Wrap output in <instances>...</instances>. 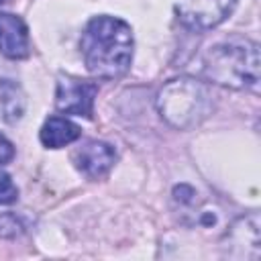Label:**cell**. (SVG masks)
Returning a JSON list of instances; mask_svg holds the SVG:
<instances>
[{"label":"cell","mask_w":261,"mask_h":261,"mask_svg":"<svg viewBox=\"0 0 261 261\" xmlns=\"http://www.w3.org/2000/svg\"><path fill=\"white\" fill-rule=\"evenodd\" d=\"M133 31L116 16H94L82 33V55L92 75L114 80L128 71L133 59Z\"/></svg>","instance_id":"obj_1"},{"label":"cell","mask_w":261,"mask_h":261,"mask_svg":"<svg viewBox=\"0 0 261 261\" xmlns=\"http://www.w3.org/2000/svg\"><path fill=\"white\" fill-rule=\"evenodd\" d=\"M259 45L249 39H226L212 45L204 55V75L224 88H253L259 82Z\"/></svg>","instance_id":"obj_2"},{"label":"cell","mask_w":261,"mask_h":261,"mask_svg":"<svg viewBox=\"0 0 261 261\" xmlns=\"http://www.w3.org/2000/svg\"><path fill=\"white\" fill-rule=\"evenodd\" d=\"M214 96L206 82L181 75L163 84L157 94V110L173 128L186 130L212 114Z\"/></svg>","instance_id":"obj_3"},{"label":"cell","mask_w":261,"mask_h":261,"mask_svg":"<svg viewBox=\"0 0 261 261\" xmlns=\"http://www.w3.org/2000/svg\"><path fill=\"white\" fill-rule=\"evenodd\" d=\"M234 0H175L179 22L192 31H206L220 24L232 10Z\"/></svg>","instance_id":"obj_4"},{"label":"cell","mask_w":261,"mask_h":261,"mask_svg":"<svg viewBox=\"0 0 261 261\" xmlns=\"http://www.w3.org/2000/svg\"><path fill=\"white\" fill-rule=\"evenodd\" d=\"M96 94H98V86L94 82H86L73 75H61L57 80L55 104L65 114L92 118Z\"/></svg>","instance_id":"obj_5"},{"label":"cell","mask_w":261,"mask_h":261,"mask_svg":"<svg viewBox=\"0 0 261 261\" xmlns=\"http://www.w3.org/2000/svg\"><path fill=\"white\" fill-rule=\"evenodd\" d=\"M116 161V151L104 141H88L73 153L75 167L90 179H100L110 171Z\"/></svg>","instance_id":"obj_6"},{"label":"cell","mask_w":261,"mask_h":261,"mask_svg":"<svg viewBox=\"0 0 261 261\" xmlns=\"http://www.w3.org/2000/svg\"><path fill=\"white\" fill-rule=\"evenodd\" d=\"M29 49V29L22 18L0 12V53L8 59H24Z\"/></svg>","instance_id":"obj_7"},{"label":"cell","mask_w":261,"mask_h":261,"mask_svg":"<svg viewBox=\"0 0 261 261\" xmlns=\"http://www.w3.org/2000/svg\"><path fill=\"white\" fill-rule=\"evenodd\" d=\"M82 135L80 126L63 116H51L45 120V124L41 126V133H39V139L45 147L49 149H59V147H65L73 141H77Z\"/></svg>","instance_id":"obj_8"},{"label":"cell","mask_w":261,"mask_h":261,"mask_svg":"<svg viewBox=\"0 0 261 261\" xmlns=\"http://www.w3.org/2000/svg\"><path fill=\"white\" fill-rule=\"evenodd\" d=\"M27 108V98L22 88L12 80L0 82V118L8 124H14L22 118Z\"/></svg>","instance_id":"obj_9"},{"label":"cell","mask_w":261,"mask_h":261,"mask_svg":"<svg viewBox=\"0 0 261 261\" xmlns=\"http://www.w3.org/2000/svg\"><path fill=\"white\" fill-rule=\"evenodd\" d=\"M16 198H18V190H16L12 177L8 173L0 171V206L12 204V202H16Z\"/></svg>","instance_id":"obj_10"},{"label":"cell","mask_w":261,"mask_h":261,"mask_svg":"<svg viewBox=\"0 0 261 261\" xmlns=\"http://www.w3.org/2000/svg\"><path fill=\"white\" fill-rule=\"evenodd\" d=\"M0 234L2 237H16L20 234V224L12 214H4L0 218Z\"/></svg>","instance_id":"obj_11"},{"label":"cell","mask_w":261,"mask_h":261,"mask_svg":"<svg viewBox=\"0 0 261 261\" xmlns=\"http://www.w3.org/2000/svg\"><path fill=\"white\" fill-rule=\"evenodd\" d=\"M12 157H14V145L4 135H0V165L10 163Z\"/></svg>","instance_id":"obj_12"},{"label":"cell","mask_w":261,"mask_h":261,"mask_svg":"<svg viewBox=\"0 0 261 261\" xmlns=\"http://www.w3.org/2000/svg\"><path fill=\"white\" fill-rule=\"evenodd\" d=\"M192 196H194V188H190V186H186V184H181V186H177V188L173 190V198H175L177 202L188 204V202L192 200Z\"/></svg>","instance_id":"obj_13"},{"label":"cell","mask_w":261,"mask_h":261,"mask_svg":"<svg viewBox=\"0 0 261 261\" xmlns=\"http://www.w3.org/2000/svg\"><path fill=\"white\" fill-rule=\"evenodd\" d=\"M2 2H6V0H0V4H2Z\"/></svg>","instance_id":"obj_14"}]
</instances>
